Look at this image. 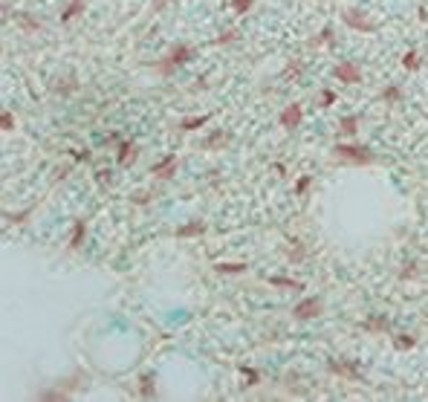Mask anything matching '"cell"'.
Segmentation results:
<instances>
[{
    "instance_id": "23",
    "label": "cell",
    "mask_w": 428,
    "mask_h": 402,
    "mask_svg": "<svg viewBox=\"0 0 428 402\" xmlns=\"http://www.w3.org/2000/svg\"><path fill=\"white\" fill-rule=\"evenodd\" d=\"M243 263H220V266H217V272H243Z\"/></svg>"
},
{
    "instance_id": "21",
    "label": "cell",
    "mask_w": 428,
    "mask_h": 402,
    "mask_svg": "<svg viewBox=\"0 0 428 402\" xmlns=\"http://www.w3.org/2000/svg\"><path fill=\"white\" fill-rule=\"evenodd\" d=\"M402 64H405V70H411V72H414V70H417V67H419V61H417V52H408V55H405V61H402Z\"/></svg>"
},
{
    "instance_id": "11",
    "label": "cell",
    "mask_w": 428,
    "mask_h": 402,
    "mask_svg": "<svg viewBox=\"0 0 428 402\" xmlns=\"http://www.w3.org/2000/svg\"><path fill=\"white\" fill-rule=\"evenodd\" d=\"M365 330H370V333H385V330H388V318H367V321H365Z\"/></svg>"
},
{
    "instance_id": "22",
    "label": "cell",
    "mask_w": 428,
    "mask_h": 402,
    "mask_svg": "<svg viewBox=\"0 0 428 402\" xmlns=\"http://www.w3.org/2000/svg\"><path fill=\"white\" fill-rule=\"evenodd\" d=\"M272 284L275 286H289V289H301V284H295V281H289V278H272Z\"/></svg>"
},
{
    "instance_id": "1",
    "label": "cell",
    "mask_w": 428,
    "mask_h": 402,
    "mask_svg": "<svg viewBox=\"0 0 428 402\" xmlns=\"http://www.w3.org/2000/svg\"><path fill=\"white\" fill-rule=\"evenodd\" d=\"M336 153H339L341 159H353V162H362V165H367V162L373 159L367 153V148H359V145H336Z\"/></svg>"
},
{
    "instance_id": "18",
    "label": "cell",
    "mask_w": 428,
    "mask_h": 402,
    "mask_svg": "<svg viewBox=\"0 0 428 402\" xmlns=\"http://www.w3.org/2000/svg\"><path fill=\"white\" fill-rule=\"evenodd\" d=\"M252 3H255V0H232V6H234V12H237V15L249 12V9H252Z\"/></svg>"
},
{
    "instance_id": "14",
    "label": "cell",
    "mask_w": 428,
    "mask_h": 402,
    "mask_svg": "<svg viewBox=\"0 0 428 402\" xmlns=\"http://www.w3.org/2000/svg\"><path fill=\"white\" fill-rule=\"evenodd\" d=\"M226 142H229V133H214L203 142V148H220V145H226Z\"/></svg>"
},
{
    "instance_id": "20",
    "label": "cell",
    "mask_w": 428,
    "mask_h": 402,
    "mask_svg": "<svg viewBox=\"0 0 428 402\" xmlns=\"http://www.w3.org/2000/svg\"><path fill=\"white\" fill-rule=\"evenodd\" d=\"M393 344H396V350H408V347H414L417 341L411 339V336H399V339L393 341Z\"/></svg>"
},
{
    "instance_id": "13",
    "label": "cell",
    "mask_w": 428,
    "mask_h": 402,
    "mask_svg": "<svg viewBox=\"0 0 428 402\" xmlns=\"http://www.w3.org/2000/svg\"><path fill=\"white\" fill-rule=\"evenodd\" d=\"M330 370H333V373H341V376H350V379H362V376H359L356 370H353V367L339 365V362H333V365H330Z\"/></svg>"
},
{
    "instance_id": "9",
    "label": "cell",
    "mask_w": 428,
    "mask_h": 402,
    "mask_svg": "<svg viewBox=\"0 0 428 402\" xmlns=\"http://www.w3.org/2000/svg\"><path fill=\"white\" fill-rule=\"evenodd\" d=\"M203 232H205V223H188L177 229V237H191V234H203Z\"/></svg>"
},
{
    "instance_id": "25",
    "label": "cell",
    "mask_w": 428,
    "mask_h": 402,
    "mask_svg": "<svg viewBox=\"0 0 428 402\" xmlns=\"http://www.w3.org/2000/svg\"><path fill=\"white\" fill-rule=\"evenodd\" d=\"M307 188H310V177H301L298 182H295V191H298V194H304Z\"/></svg>"
},
{
    "instance_id": "16",
    "label": "cell",
    "mask_w": 428,
    "mask_h": 402,
    "mask_svg": "<svg viewBox=\"0 0 428 402\" xmlns=\"http://www.w3.org/2000/svg\"><path fill=\"white\" fill-rule=\"evenodd\" d=\"M205 122H208V116H200V119H185V122H182V130H194V127H200V125H205Z\"/></svg>"
},
{
    "instance_id": "10",
    "label": "cell",
    "mask_w": 428,
    "mask_h": 402,
    "mask_svg": "<svg viewBox=\"0 0 428 402\" xmlns=\"http://www.w3.org/2000/svg\"><path fill=\"white\" fill-rule=\"evenodd\" d=\"M81 12H84V0H72L70 6L64 9L61 20H72V18H75V15H81Z\"/></svg>"
},
{
    "instance_id": "15",
    "label": "cell",
    "mask_w": 428,
    "mask_h": 402,
    "mask_svg": "<svg viewBox=\"0 0 428 402\" xmlns=\"http://www.w3.org/2000/svg\"><path fill=\"white\" fill-rule=\"evenodd\" d=\"M333 101H336V93H333V90H321L318 93V108H330Z\"/></svg>"
},
{
    "instance_id": "5",
    "label": "cell",
    "mask_w": 428,
    "mask_h": 402,
    "mask_svg": "<svg viewBox=\"0 0 428 402\" xmlns=\"http://www.w3.org/2000/svg\"><path fill=\"white\" fill-rule=\"evenodd\" d=\"M336 78L344 81V84H359V81H362V70H359L353 61H341L339 67H336Z\"/></svg>"
},
{
    "instance_id": "8",
    "label": "cell",
    "mask_w": 428,
    "mask_h": 402,
    "mask_svg": "<svg viewBox=\"0 0 428 402\" xmlns=\"http://www.w3.org/2000/svg\"><path fill=\"white\" fill-rule=\"evenodd\" d=\"M136 159V145L133 142H122L119 145V165H130Z\"/></svg>"
},
{
    "instance_id": "4",
    "label": "cell",
    "mask_w": 428,
    "mask_h": 402,
    "mask_svg": "<svg viewBox=\"0 0 428 402\" xmlns=\"http://www.w3.org/2000/svg\"><path fill=\"white\" fill-rule=\"evenodd\" d=\"M321 310H324V304H321V298H307V301H301V304H295V318H315V315H321Z\"/></svg>"
},
{
    "instance_id": "6",
    "label": "cell",
    "mask_w": 428,
    "mask_h": 402,
    "mask_svg": "<svg viewBox=\"0 0 428 402\" xmlns=\"http://www.w3.org/2000/svg\"><path fill=\"white\" fill-rule=\"evenodd\" d=\"M301 119H304V110L298 108V104H289V108L281 113V125H284L286 130H295V127L301 125Z\"/></svg>"
},
{
    "instance_id": "19",
    "label": "cell",
    "mask_w": 428,
    "mask_h": 402,
    "mask_svg": "<svg viewBox=\"0 0 428 402\" xmlns=\"http://www.w3.org/2000/svg\"><path fill=\"white\" fill-rule=\"evenodd\" d=\"M396 98H399V87H388V90L382 93V101H388V104H393Z\"/></svg>"
},
{
    "instance_id": "12",
    "label": "cell",
    "mask_w": 428,
    "mask_h": 402,
    "mask_svg": "<svg viewBox=\"0 0 428 402\" xmlns=\"http://www.w3.org/2000/svg\"><path fill=\"white\" fill-rule=\"evenodd\" d=\"M339 127H341V133H356L359 119H356V116H344V119L339 122Z\"/></svg>"
},
{
    "instance_id": "7",
    "label": "cell",
    "mask_w": 428,
    "mask_h": 402,
    "mask_svg": "<svg viewBox=\"0 0 428 402\" xmlns=\"http://www.w3.org/2000/svg\"><path fill=\"white\" fill-rule=\"evenodd\" d=\"M174 171H177V159H174V156H168V159H162L159 165H153L151 174H153V177H159V179H168Z\"/></svg>"
},
{
    "instance_id": "2",
    "label": "cell",
    "mask_w": 428,
    "mask_h": 402,
    "mask_svg": "<svg viewBox=\"0 0 428 402\" xmlns=\"http://www.w3.org/2000/svg\"><path fill=\"white\" fill-rule=\"evenodd\" d=\"M344 23L347 26H353V29H359V32H376V23L373 20H367L362 12H356V9H347L344 12Z\"/></svg>"
},
{
    "instance_id": "27",
    "label": "cell",
    "mask_w": 428,
    "mask_h": 402,
    "mask_svg": "<svg viewBox=\"0 0 428 402\" xmlns=\"http://www.w3.org/2000/svg\"><path fill=\"white\" fill-rule=\"evenodd\" d=\"M229 41H234V32H223V35L217 38V44H229Z\"/></svg>"
},
{
    "instance_id": "3",
    "label": "cell",
    "mask_w": 428,
    "mask_h": 402,
    "mask_svg": "<svg viewBox=\"0 0 428 402\" xmlns=\"http://www.w3.org/2000/svg\"><path fill=\"white\" fill-rule=\"evenodd\" d=\"M188 58H191V46H188V44H177L174 49H171V55L165 58L168 64H162L159 70H162V72H168L171 67H179V64H185Z\"/></svg>"
},
{
    "instance_id": "24",
    "label": "cell",
    "mask_w": 428,
    "mask_h": 402,
    "mask_svg": "<svg viewBox=\"0 0 428 402\" xmlns=\"http://www.w3.org/2000/svg\"><path fill=\"white\" fill-rule=\"evenodd\" d=\"M0 127H3V130H12V127H15V119H12V113H3V116H0Z\"/></svg>"
},
{
    "instance_id": "26",
    "label": "cell",
    "mask_w": 428,
    "mask_h": 402,
    "mask_svg": "<svg viewBox=\"0 0 428 402\" xmlns=\"http://www.w3.org/2000/svg\"><path fill=\"white\" fill-rule=\"evenodd\" d=\"M243 373H246V382H249V385L258 382V370H252V367H243Z\"/></svg>"
},
{
    "instance_id": "17",
    "label": "cell",
    "mask_w": 428,
    "mask_h": 402,
    "mask_svg": "<svg viewBox=\"0 0 428 402\" xmlns=\"http://www.w3.org/2000/svg\"><path fill=\"white\" fill-rule=\"evenodd\" d=\"M81 237H84V223H75L72 237H70V246H81Z\"/></svg>"
}]
</instances>
